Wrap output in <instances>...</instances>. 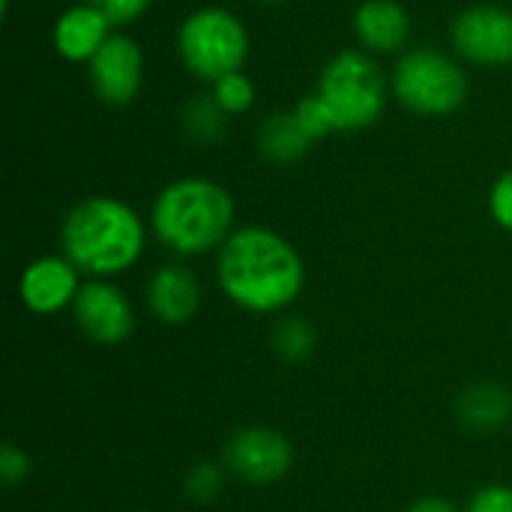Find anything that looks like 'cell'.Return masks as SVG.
Returning <instances> with one entry per match:
<instances>
[{
	"label": "cell",
	"mask_w": 512,
	"mask_h": 512,
	"mask_svg": "<svg viewBox=\"0 0 512 512\" xmlns=\"http://www.w3.org/2000/svg\"><path fill=\"white\" fill-rule=\"evenodd\" d=\"M216 276L225 297L255 315L288 309L306 285V267L294 243L264 225L234 228L219 249Z\"/></svg>",
	"instance_id": "obj_1"
},
{
	"label": "cell",
	"mask_w": 512,
	"mask_h": 512,
	"mask_svg": "<svg viewBox=\"0 0 512 512\" xmlns=\"http://www.w3.org/2000/svg\"><path fill=\"white\" fill-rule=\"evenodd\" d=\"M63 255L87 276L108 279L126 273L144 255L147 231L135 207L111 195L78 201L60 228Z\"/></svg>",
	"instance_id": "obj_2"
},
{
	"label": "cell",
	"mask_w": 512,
	"mask_h": 512,
	"mask_svg": "<svg viewBox=\"0 0 512 512\" xmlns=\"http://www.w3.org/2000/svg\"><path fill=\"white\" fill-rule=\"evenodd\" d=\"M150 228L174 255H207L234 234V198L210 177H180L156 195Z\"/></svg>",
	"instance_id": "obj_3"
},
{
	"label": "cell",
	"mask_w": 512,
	"mask_h": 512,
	"mask_svg": "<svg viewBox=\"0 0 512 512\" xmlns=\"http://www.w3.org/2000/svg\"><path fill=\"white\" fill-rule=\"evenodd\" d=\"M315 93L327 102L336 132H360L384 117L390 84L369 51L345 48L327 60Z\"/></svg>",
	"instance_id": "obj_4"
},
{
	"label": "cell",
	"mask_w": 512,
	"mask_h": 512,
	"mask_svg": "<svg viewBox=\"0 0 512 512\" xmlns=\"http://www.w3.org/2000/svg\"><path fill=\"white\" fill-rule=\"evenodd\" d=\"M249 48L246 24L225 6H201L189 12L177 30L180 63L207 84L240 72L249 60Z\"/></svg>",
	"instance_id": "obj_5"
},
{
	"label": "cell",
	"mask_w": 512,
	"mask_h": 512,
	"mask_svg": "<svg viewBox=\"0 0 512 512\" xmlns=\"http://www.w3.org/2000/svg\"><path fill=\"white\" fill-rule=\"evenodd\" d=\"M468 72L462 63L438 48L405 51L390 78L393 96L420 117H450L468 99Z\"/></svg>",
	"instance_id": "obj_6"
},
{
	"label": "cell",
	"mask_w": 512,
	"mask_h": 512,
	"mask_svg": "<svg viewBox=\"0 0 512 512\" xmlns=\"http://www.w3.org/2000/svg\"><path fill=\"white\" fill-rule=\"evenodd\" d=\"M450 42L453 51L474 66H510L512 9L495 3L462 9L450 27Z\"/></svg>",
	"instance_id": "obj_7"
},
{
	"label": "cell",
	"mask_w": 512,
	"mask_h": 512,
	"mask_svg": "<svg viewBox=\"0 0 512 512\" xmlns=\"http://www.w3.org/2000/svg\"><path fill=\"white\" fill-rule=\"evenodd\" d=\"M294 465L291 441L270 426L237 429L225 444V468L252 486H267L282 480Z\"/></svg>",
	"instance_id": "obj_8"
},
{
	"label": "cell",
	"mask_w": 512,
	"mask_h": 512,
	"mask_svg": "<svg viewBox=\"0 0 512 512\" xmlns=\"http://www.w3.org/2000/svg\"><path fill=\"white\" fill-rule=\"evenodd\" d=\"M90 87L105 105H129L144 84V51L129 33H111V39L87 63Z\"/></svg>",
	"instance_id": "obj_9"
},
{
	"label": "cell",
	"mask_w": 512,
	"mask_h": 512,
	"mask_svg": "<svg viewBox=\"0 0 512 512\" xmlns=\"http://www.w3.org/2000/svg\"><path fill=\"white\" fill-rule=\"evenodd\" d=\"M72 312L84 336L96 345H123L135 327L132 303L117 285L105 279L84 282L72 303Z\"/></svg>",
	"instance_id": "obj_10"
},
{
	"label": "cell",
	"mask_w": 512,
	"mask_h": 512,
	"mask_svg": "<svg viewBox=\"0 0 512 512\" xmlns=\"http://www.w3.org/2000/svg\"><path fill=\"white\" fill-rule=\"evenodd\" d=\"M81 270L66 255H42L30 261L18 282L21 303L36 315H57L75 303L81 291Z\"/></svg>",
	"instance_id": "obj_11"
},
{
	"label": "cell",
	"mask_w": 512,
	"mask_h": 512,
	"mask_svg": "<svg viewBox=\"0 0 512 512\" xmlns=\"http://www.w3.org/2000/svg\"><path fill=\"white\" fill-rule=\"evenodd\" d=\"M147 306L168 327L189 324L201 306L198 276L186 264H162L147 282Z\"/></svg>",
	"instance_id": "obj_12"
},
{
	"label": "cell",
	"mask_w": 512,
	"mask_h": 512,
	"mask_svg": "<svg viewBox=\"0 0 512 512\" xmlns=\"http://www.w3.org/2000/svg\"><path fill=\"white\" fill-rule=\"evenodd\" d=\"M114 24L108 21L105 12H99L93 3H75L66 12H60V18L54 21L51 30V42L57 48V54L69 63H90L96 57V51L111 39Z\"/></svg>",
	"instance_id": "obj_13"
},
{
	"label": "cell",
	"mask_w": 512,
	"mask_h": 512,
	"mask_svg": "<svg viewBox=\"0 0 512 512\" xmlns=\"http://www.w3.org/2000/svg\"><path fill=\"white\" fill-rule=\"evenodd\" d=\"M354 36L369 54H396L411 36V15L399 0H363L354 9Z\"/></svg>",
	"instance_id": "obj_14"
},
{
	"label": "cell",
	"mask_w": 512,
	"mask_h": 512,
	"mask_svg": "<svg viewBox=\"0 0 512 512\" xmlns=\"http://www.w3.org/2000/svg\"><path fill=\"white\" fill-rule=\"evenodd\" d=\"M459 420L474 432H495L512 420V393L501 384H474L456 402Z\"/></svg>",
	"instance_id": "obj_15"
},
{
	"label": "cell",
	"mask_w": 512,
	"mask_h": 512,
	"mask_svg": "<svg viewBox=\"0 0 512 512\" xmlns=\"http://www.w3.org/2000/svg\"><path fill=\"white\" fill-rule=\"evenodd\" d=\"M312 150L294 111H273L258 129V153L273 165H297Z\"/></svg>",
	"instance_id": "obj_16"
},
{
	"label": "cell",
	"mask_w": 512,
	"mask_h": 512,
	"mask_svg": "<svg viewBox=\"0 0 512 512\" xmlns=\"http://www.w3.org/2000/svg\"><path fill=\"white\" fill-rule=\"evenodd\" d=\"M228 114L222 111V105L213 99V93H198L186 102L183 114H180V126L186 132L189 141L195 144H219L228 132Z\"/></svg>",
	"instance_id": "obj_17"
},
{
	"label": "cell",
	"mask_w": 512,
	"mask_h": 512,
	"mask_svg": "<svg viewBox=\"0 0 512 512\" xmlns=\"http://www.w3.org/2000/svg\"><path fill=\"white\" fill-rule=\"evenodd\" d=\"M273 351L285 363H306L315 351V330L306 318L291 315L273 327Z\"/></svg>",
	"instance_id": "obj_18"
},
{
	"label": "cell",
	"mask_w": 512,
	"mask_h": 512,
	"mask_svg": "<svg viewBox=\"0 0 512 512\" xmlns=\"http://www.w3.org/2000/svg\"><path fill=\"white\" fill-rule=\"evenodd\" d=\"M210 93H213V99L222 105V111L228 117L246 114L255 105V84H252V78L243 69L240 72H231V75H225L219 81H213L210 84Z\"/></svg>",
	"instance_id": "obj_19"
},
{
	"label": "cell",
	"mask_w": 512,
	"mask_h": 512,
	"mask_svg": "<svg viewBox=\"0 0 512 512\" xmlns=\"http://www.w3.org/2000/svg\"><path fill=\"white\" fill-rule=\"evenodd\" d=\"M291 111H294V117H297L300 129L309 135V141H312V144H315V141H321V138H327L330 132H336V120H333V114H330L327 102H324L318 93L303 96Z\"/></svg>",
	"instance_id": "obj_20"
},
{
	"label": "cell",
	"mask_w": 512,
	"mask_h": 512,
	"mask_svg": "<svg viewBox=\"0 0 512 512\" xmlns=\"http://www.w3.org/2000/svg\"><path fill=\"white\" fill-rule=\"evenodd\" d=\"M183 489L192 501L198 504H207L213 501L219 492H222V468H216L213 462H198L189 468L186 480H183Z\"/></svg>",
	"instance_id": "obj_21"
},
{
	"label": "cell",
	"mask_w": 512,
	"mask_h": 512,
	"mask_svg": "<svg viewBox=\"0 0 512 512\" xmlns=\"http://www.w3.org/2000/svg\"><path fill=\"white\" fill-rule=\"evenodd\" d=\"M87 3H93L99 12H105L114 27H126V24L138 21L153 6V0H87Z\"/></svg>",
	"instance_id": "obj_22"
},
{
	"label": "cell",
	"mask_w": 512,
	"mask_h": 512,
	"mask_svg": "<svg viewBox=\"0 0 512 512\" xmlns=\"http://www.w3.org/2000/svg\"><path fill=\"white\" fill-rule=\"evenodd\" d=\"M489 213L504 231H512V171H504L495 180L489 192Z\"/></svg>",
	"instance_id": "obj_23"
},
{
	"label": "cell",
	"mask_w": 512,
	"mask_h": 512,
	"mask_svg": "<svg viewBox=\"0 0 512 512\" xmlns=\"http://www.w3.org/2000/svg\"><path fill=\"white\" fill-rule=\"evenodd\" d=\"M465 512H512V489L501 486V483L483 486L474 492Z\"/></svg>",
	"instance_id": "obj_24"
},
{
	"label": "cell",
	"mask_w": 512,
	"mask_h": 512,
	"mask_svg": "<svg viewBox=\"0 0 512 512\" xmlns=\"http://www.w3.org/2000/svg\"><path fill=\"white\" fill-rule=\"evenodd\" d=\"M27 474H30V456H27L21 447H15L12 441L3 444V450H0V480H3L6 486H15V483H21Z\"/></svg>",
	"instance_id": "obj_25"
},
{
	"label": "cell",
	"mask_w": 512,
	"mask_h": 512,
	"mask_svg": "<svg viewBox=\"0 0 512 512\" xmlns=\"http://www.w3.org/2000/svg\"><path fill=\"white\" fill-rule=\"evenodd\" d=\"M408 512H459L447 498H420L417 504H411Z\"/></svg>",
	"instance_id": "obj_26"
},
{
	"label": "cell",
	"mask_w": 512,
	"mask_h": 512,
	"mask_svg": "<svg viewBox=\"0 0 512 512\" xmlns=\"http://www.w3.org/2000/svg\"><path fill=\"white\" fill-rule=\"evenodd\" d=\"M258 3H264V6H279V3H285V0H258Z\"/></svg>",
	"instance_id": "obj_27"
}]
</instances>
